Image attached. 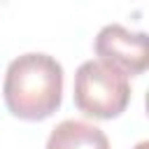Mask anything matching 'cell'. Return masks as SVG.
<instances>
[{
	"mask_svg": "<svg viewBox=\"0 0 149 149\" xmlns=\"http://www.w3.org/2000/svg\"><path fill=\"white\" fill-rule=\"evenodd\" d=\"M2 95L7 109L23 121L49 119L63 100V68L40 51L23 54L7 65Z\"/></svg>",
	"mask_w": 149,
	"mask_h": 149,
	"instance_id": "obj_1",
	"label": "cell"
},
{
	"mask_svg": "<svg viewBox=\"0 0 149 149\" xmlns=\"http://www.w3.org/2000/svg\"><path fill=\"white\" fill-rule=\"evenodd\" d=\"M135 149H149V142H140V144H137Z\"/></svg>",
	"mask_w": 149,
	"mask_h": 149,
	"instance_id": "obj_5",
	"label": "cell"
},
{
	"mask_svg": "<svg viewBox=\"0 0 149 149\" xmlns=\"http://www.w3.org/2000/svg\"><path fill=\"white\" fill-rule=\"evenodd\" d=\"M95 56L100 63L123 72L126 77L142 74L149 65L147 54V33L128 30L121 23H107L95 35Z\"/></svg>",
	"mask_w": 149,
	"mask_h": 149,
	"instance_id": "obj_3",
	"label": "cell"
},
{
	"mask_svg": "<svg viewBox=\"0 0 149 149\" xmlns=\"http://www.w3.org/2000/svg\"><path fill=\"white\" fill-rule=\"evenodd\" d=\"M44 149H109V140L88 121L65 119L49 133Z\"/></svg>",
	"mask_w": 149,
	"mask_h": 149,
	"instance_id": "obj_4",
	"label": "cell"
},
{
	"mask_svg": "<svg viewBox=\"0 0 149 149\" xmlns=\"http://www.w3.org/2000/svg\"><path fill=\"white\" fill-rule=\"evenodd\" d=\"M130 102V81L123 72L100 63L84 61L74 72V105L93 119H116Z\"/></svg>",
	"mask_w": 149,
	"mask_h": 149,
	"instance_id": "obj_2",
	"label": "cell"
}]
</instances>
